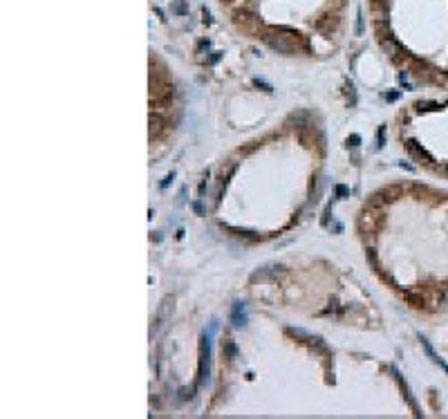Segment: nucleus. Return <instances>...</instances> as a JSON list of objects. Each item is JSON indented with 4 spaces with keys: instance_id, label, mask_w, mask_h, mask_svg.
I'll list each match as a JSON object with an SVG mask.
<instances>
[{
    "instance_id": "f257e3e1",
    "label": "nucleus",
    "mask_w": 448,
    "mask_h": 419,
    "mask_svg": "<svg viewBox=\"0 0 448 419\" xmlns=\"http://www.w3.org/2000/svg\"><path fill=\"white\" fill-rule=\"evenodd\" d=\"M265 38V43H267L274 52H278V54H285V56H291V54H296L298 50H296V43L291 41V36H280L278 32L276 34H271V32H267V34L262 36Z\"/></svg>"
},
{
    "instance_id": "f03ea898",
    "label": "nucleus",
    "mask_w": 448,
    "mask_h": 419,
    "mask_svg": "<svg viewBox=\"0 0 448 419\" xmlns=\"http://www.w3.org/2000/svg\"><path fill=\"white\" fill-rule=\"evenodd\" d=\"M209 372H211V341L209 334L202 336V345H199V381L209 384Z\"/></svg>"
},
{
    "instance_id": "7ed1b4c3",
    "label": "nucleus",
    "mask_w": 448,
    "mask_h": 419,
    "mask_svg": "<svg viewBox=\"0 0 448 419\" xmlns=\"http://www.w3.org/2000/svg\"><path fill=\"white\" fill-rule=\"evenodd\" d=\"M406 148H408V152H410L415 159H419V162H421V159H424L426 164H432V162H435L431 152L426 151L424 146H421L419 141L415 139V137H408V139H406Z\"/></svg>"
},
{
    "instance_id": "20e7f679",
    "label": "nucleus",
    "mask_w": 448,
    "mask_h": 419,
    "mask_svg": "<svg viewBox=\"0 0 448 419\" xmlns=\"http://www.w3.org/2000/svg\"><path fill=\"white\" fill-rule=\"evenodd\" d=\"M247 307L245 303H240V301H235V303L231 305V323L235 330H242V327H247Z\"/></svg>"
},
{
    "instance_id": "39448f33",
    "label": "nucleus",
    "mask_w": 448,
    "mask_h": 419,
    "mask_svg": "<svg viewBox=\"0 0 448 419\" xmlns=\"http://www.w3.org/2000/svg\"><path fill=\"white\" fill-rule=\"evenodd\" d=\"M282 265H265L262 269H258L256 274H253V280H271V278H278L280 274H282Z\"/></svg>"
},
{
    "instance_id": "423d86ee",
    "label": "nucleus",
    "mask_w": 448,
    "mask_h": 419,
    "mask_svg": "<svg viewBox=\"0 0 448 419\" xmlns=\"http://www.w3.org/2000/svg\"><path fill=\"white\" fill-rule=\"evenodd\" d=\"M419 341H421V348H424V352H426V354H428V356H431V361H432V363H437V366H439V368H442V370H444V372L448 374V363L444 361V359H442V356H439V354H437L435 350H432L431 341H428V338H426V336H419Z\"/></svg>"
},
{
    "instance_id": "0eeeda50",
    "label": "nucleus",
    "mask_w": 448,
    "mask_h": 419,
    "mask_svg": "<svg viewBox=\"0 0 448 419\" xmlns=\"http://www.w3.org/2000/svg\"><path fill=\"white\" fill-rule=\"evenodd\" d=\"M222 356L227 359V361H235L240 356V350H238V343L231 341V338H224L222 341Z\"/></svg>"
},
{
    "instance_id": "6e6552de",
    "label": "nucleus",
    "mask_w": 448,
    "mask_h": 419,
    "mask_svg": "<svg viewBox=\"0 0 448 419\" xmlns=\"http://www.w3.org/2000/svg\"><path fill=\"white\" fill-rule=\"evenodd\" d=\"M381 50H383L385 54H388V56L392 58V61H397V58L401 56V47L397 45L395 41H392V38H383V41H381Z\"/></svg>"
},
{
    "instance_id": "1a4fd4ad",
    "label": "nucleus",
    "mask_w": 448,
    "mask_h": 419,
    "mask_svg": "<svg viewBox=\"0 0 448 419\" xmlns=\"http://www.w3.org/2000/svg\"><path fill=\"white\" fill-rule=\"evenodd\" d=\"M415 110L417 112H432V110H439V103L437 101H417L415 103Z\"/></svg>"
},
{
    "instance_id": "9d476101",
    "label": "nucleus",
    "mask_w": 448,
    "mask_h": 419,
    "mask_svg": "<svg viewBox=\"0 0 448 419\" xmlns=\"http://www.w3.org/2000/svg\"><path fill=\"white\" fill-rule=\"evenodd\" d=\"M173 14H177V16H186V14H188V5L184 2V0H175V2H173Z\"/></svg>"
},
{
    "instance_id": "9b49d317",
    "label": "nucleus",
    "mask_w": 448,
    "mask_h": 419,
    "mask_svg": "<svg viewBox=\"0 0 448 419\" xmlns=\"http://www.w3.org/2000/svg\"><path fill=\"white\" fill-rule=\"evenodd\" d=\"M287 334H289V336H294V338H305V341L312 336V334L305 332V330H300V327H287Z\"/></svg>"
},
{
    "instance_id": "f8f14e48",
    "label": "nucleus",
    "mask_w": 448,
    "mask_h": 419,
    "mask_svg": "<svg viewBox=\"0 0 448 419\" xmlns=\"http://www.w3.org/2000/svg\"><path fill=\"white\" fill-rule=\"evenodd\" d=\"M406 296H408V301L413 303V307H421V305H424V298H421L419 294H413V291H406Z\"/></svg>"
},
{
    "instance_id": "ddd939ff",
    "label": "nucleus",
    "mask_w": 448,
    "mask_h": 419,
    "mask_svg": "<svg viewBox=\"0 0 448 419\" xmlns=\"http://www.w3.org/2000/svg\"><path fill=\"white\" fill-rule=\"evenodd\" d=\"M365 256H367V260H370V265H372V269L374 271H379V260H377V251L370 247V249L365 251Z\"/></svg>"
},
{
    "instance_id": "4468645a",
    "label": "nucleus",
    "mask_w": 448,
    "mask_h": 419,
    "mask_svg": "<svg viewBox=\"0 0 448 419\" xmlns=\"http://www.w3.org/2000/svg\"><path fill=\"white\" fill-rule=\"evenodd\" d=\"M385 144V126H379L377 130V148H383Z\"/></svg>"
},
{
    "instance_id": "2eb2a0df",
    "label": "nucleus",
    "mask_w": 448,
    "mask_h": 419,
    "mask_svg": "<svg viewBox=\"0 0 448 419\" xmlns=\"http://www.w3.org/2000/svg\"><path fill=\"white\" fill-rule=\"evenodd\" d=\"M231 231H235V235H242V238H251V240H256L258 235L253 231H249V229H231Z\"/></svg>"
},
{
    "instance_id": "dca6fc26",
    "label": "nucleus",
    "mask_w": 448,
    "mask_h": 419,
    "mask_svg": "<svg viewBox=\"0 0 448 419\" xmlns=\"http://www.w3.org/2000/svg\"><path fill=\"white\" fill-rule=\"evenodd\" d=\"M359 144H361V137H359V134H349V137H348V146H349V148H356Z\"/></svg>"
},
{
    "instance_id": "f3484780",
    "label": "nucleus",
    "mask_w": 448,
    "mask_h": 419,
    "mask_svg": "<svg viewBox=\"0 0 448 419\" xmlns=\"http://www.w3.org/2000/svg\"><path fill=\"white\" fill-rule=\"evenodd\" d=\"M336 195H338V198H348V195H349V188L343 186V184H338V186H336Z\"/></svg>"
},
{
    "instance_id": "a211bd4d",
    "label": "nucleus",
    "mask_w": 448,
    "mask_h": 419,
    "mask_svg": "<svg viewBox=\"0 0 448 419\" xmlns=\"http://www.w3.org/2000/svg\"><path fill=\"white\" fill-rule=\"evenodd\" d=\"M173 177H175V173L166 175V180H164V182H162V184H159V186H162V188H166V186H168V184H170V182H173Z\"/></svg>"
},
{
    "instance_id": "6ab92c4d",
    "label": "nucleus",
    "mask_w": 448,
    "mask_h": 419,
    "mask_svg": "<svg viewBox=\"0 0 448 419\" xmlns=\"http://www.w3.org/2000/svg\"><path fill=\"white\" fill-rule=\"evenodd\" d=\"M220 56H222V52H213V56L209 58V63H211V65H216L217 61H220Z\"/></svg>"
},
{
    "instance_id": "aec40b11",
    "label": "nucleus",
    "mask_w": 448,
    "mask_h": 419,
    "mask_svg": "<svg viewBox=\"0 0 448 419\" xmlns=\"http://www.w3.org/2000/svg\"><path fill=\"white\" fill-rule=\"evenodd\" d=\"M193 211H195L198 216H202V213H204V211H202V204H199V200H198V202H193Z\"/></svg>"
},
{
    "instance_id": "412c9836",
    "label": "nucleus",
    "mask_w": 448,
    "mask_h": 419,
    "mask_svg": "<svg viewBox=\"0 0 448 419\" xmlns=\"http://www.w3.org/2000/svg\"><path fill=\"white\" fill-rule=\"evenodd\" d=\"M399 99V92H388L385 94V101H397Z\"/></svg>"
},
{
    "instance_id": "4be33fe9",
    "label": "nucleus",
    "mask_w": 448,
    "mask_h": 419,
    "mask_svg": "<svg viewBox=\"0 0 448 419\" xmlns=\"http://www.w3.org/2000/svg\"><path fill=\"white\" fill-rule=\"evenodd\" d=\"M204 191H206V177H204V182L199 184V195H204Z\"/></svg>"
},
{
    "instance_id": "5701e85b",
    "label": "nucleus",
    "mask_w": 448,
    "mask_h": 419,
    "mask_svg": "<svg viewBox=\"0 0 448 419\" xmlns=\"http://www.w3.org/2000/svg\"><path fill=\"white\" fill-rule=\"evenodd\" d=\"M446 173H448V166H446Z\"/></svg>"
}]
</instances>
